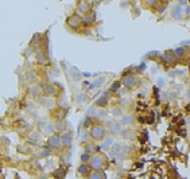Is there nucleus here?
<instances>
[{"instance_id": "393cba45", "label": "nucleus", "mask_w": 190, "mask_h": 179, "mask_svg": "<svg viewBox=\"0 0 190 179\" xmlns=\"http://www.w3.org/2000/svg\"><path fill=\"white\" fill-rule=\"evenodd\" d=\"M159 2H161V0H143L146 7H157Z\"/></svg>"}, {"instance_id": "4c0bfd02", "label": "nucleus", "mask_w": 190, "mask_h": 179, "mask_svg": "<svg viewBox=\"0 0 190 179\" xmlns=\"http://www.w3.org/2000/svg\"><path fill=\"white\" fill-rule=\"evenodd\" d=\"M112 113H113L115 116H120V114H123L121 109H119V108H115V109H112Z\"/></svg>"}, {"instance_id": "2f4dec72", "label": "nucleus", "mask_w": 190, "mask_h": 179, "mask_svg": "<svg viewBox=\"0 0 190 179\" xmlns=\"http://www.w3.org/2000/svg\"><path fill=\"white\" fill-rule=\"evenodd\" d=\"M132 121H134V117L132 116H124L123 119H121V124H125V125H127V124L132 123Z\"/></svg>"}, {"instance_id": "58836bf2", "label": "nucleus", "mask_w": 190, "mask_h": 179, "mask_svg": "<svg viewBox=\"0 0 190 179\" xmlns=\"http://www.w3.org/2000/svg\"><path fill=\"white\" fill-rule=\"evenodd\" d=\"M96 114H97L98 119H104V117H105V112H104V110H101V112H97Z\"/></svg>"}, {"instance_id": "72a5a7b5", "label": "nucleus", "mask_w": 190, "mask_h": 179, "mask_svg": "<svg viewBox=\"0 0 190 179\" xmlns=\"http://www.w3.org/2000/svg\"><path fill=\"white\" fill-rule=\"evenodd\" d=\"M94 113H96V108H94V106L89 108V109L86 110V114H88V116H90V117H92V116H94Z\"/></svg>"}, {"instance_id": "0eeeda50", "label": "nucleus", "mask_w": 190, "mask_h": 179, "mask_svg": "<svg viewBox=\"0 0 190 179\" xmlns=\"http://www.w3.org/2000/svg\"><path fill=\"white\" fill-rule=\"evenodd\" d=\"M39 131L42 132L43 135H53L54 132V129H55V127H53L50 123H46V121H40L39 123Z\"/></svg>"}, {"instance_id": "a878e982", "label": "nucleus", "mask_w": 190, "mask_h": 179, "mask_svg": "<svg viewBox=\"0 0 190 179\" xmlns=\"http://www.w3.org/2000/svg\"><path fill=\"white\" fill-rule=\"evenodd\" d=\"M120 151H121V146H120V144H115V146L112 147V150H111V156L116 155L117 152H120Z\"/></svg>"}, {"instance_id": "ddd939ff", "label": "nucleus", "mask_w": 190, "mask_h": 179, "mask_svg": "<svg viewBox=\"0 0 190 179\" xmlns=\"http://www.w3.org/2000/svg\"><path fill=\"white\" fill-rule=\"evenodd\" d=\"M108 103H109V96H108V93H105L100 99H97L94 104H96V106H98V108H105L108 105Z\"/></svg>"}, {"instance_id": "473e14b6", "label": "nucleus", "mask_w": 190, "mask_h": 179, "mask_svg": "<svg viewBox=\"0 0 190 179\" xmlns=\"http://www.w3.org/2000/svg\"><path fill=\"white\" fill-rule=\"evenodd\" d=\"M120 85H123V84H121V82H119V81H116V82H115L113 84V85H112L111 86V92L112 93H113V92H117V90H119V88H120Z\"/></svg>"}, {"instance_id": "b1692460", "label": "nucleus", "mask_w": 190, "mask_h": 179, "mask_svg": "<svg viewBox=\"0 0 190 179\" xmlns=\"http://www.w3.org/2000/svg\"><path fill=\"white\" fill-rule=\"evenodd\" d=\"M90 159H92V155H90V154H88V152L81 154V156H80L81 163H89Z\"/></svg>"}, {"instance_id": "f704fd0d", "label": "nucleus", "mask_w": 190, "mask_h": 179, "mask_svg": "<svg viewBox=\"0 0 190 179\" xmlns=\"http://www.w3.org/2000/svg\"><path fill=\"white\" fill-rule=\"evenodd\" d=\"M167 4H165V3H162V6H158L159 8H157V12H159V13H162L163 11H166V8H167V7H166Z\"/></svg>"}, {"instance_id": "f3484780", "label": "nucleus", "mask_w": 190, "mask_h": 179, "mask_svg": "<svg viewBox=\"0 0 190 179\" xmlns=\"http://www.w3.org/2000/svg\"><path fill=\"white\" fill-rule=\"evenodd\" d=\"M96 20V16H94V13H90V12H88L85 13V15L82 16V23L85 26H89V24H92V23Z\"/></svg>"}, {"instance_id": "4468645a", "label": "nucleus", "mask_w": 190, "mask_h": 179, "mask_svg": "<svg viewBox=\"0 0 190 179\" xmlns=\"http://www.w3.org/2000/svg\"><path fill=\"white\" fill-rule=\"evenodd\" d=\"M173 16H174V19H177V20L184 19V9H182L181 4H177L174 8H173Z\"/></svg>"}, {"instance_id": "c9c22d12", "label": "nucleus", "mask_w": 190, "mask_h": 179, "mask_svg": "<svg viewBox=\"0 0 190 179\" xmlns=\"http://www.w3.org/2000/svg\"><path fill=\"white\" fill-rule=\"evenodd\" d=\"M27 78H28V81H30V82H34L36 77L34 76V73H32V72H28V74H27Z\"/></svg>"}, {"instance_id": "1a4fd4ad", "label": "nucleus", "mask_w": 190, "mask_h": 179, "mask_svg": "<svg viewBox=\"0 0 190 179\" xmlns=\"http://www.w3.org/2000/svg\"><path fill=\"white\" fill-rule=\"evenodd\" d=\"M27 93H28L31 97H39L40 94H43V89L39 85H35V84H32V85L28 86V89H27Z\"/></svg>"}, {"instance_id": "a19ab883", "label": "nucleus", "mask_w": 190, "mask_h": 179, "mask_svg": "<svg viewBox=\"0 0 190 179\" xmlns=\"http://www.w3.org/2000/svg\"><path fill=\"white\" fill-rule=\"evenodd\" d=\"M161 2H162V3H165V4H169V3H170L171 0H161Z\"/></svg>"}, {"instance_id": "f257e3e1", "label": "nucleus", "mask_w": 190, "mask_h": 179, "mask_svg": "<svg viewBox=\"0 0 190 179\" xmlns=\"http://www.w3.org/2000/svg\"><path fill=\"white\" fill-rule=\"evenodd\" d=\"M90 139L94 140V141H100V140H104L107 137V129H105L104 125L101 124H93L90 127Z\"/></svg>"}, {"instance_id": "f8f14e48", "label": "nucleus", "mask_w": 190, "mask_h": 179, "mask_svg": "<svg viewBox=\"0 0 190 179\" xmlns=\"http://www.w3.org/2000/svg\"><path fill=\"white\" fill-rule=\"evenodd\" d=\"M61 139H62L63 147H69L70 144H72V141H73V136H72V133H70V132L63 131V132L61 133Z\"/></svg>"}, {"instance_id": "ea45409f", "label": "nucleus", "mask_w": 190, "mask_h": 179, "mask_svg": "<svg viewBox=\"0 0 190 179\" xmlns=\"http://www.w3.org/2000/svg\"><path fill=\"white\" fill-rule=\"evenodd\" d=\"M84 100H85V96H84V94H81V96L78 97V99H77V101H78V103H82Z\"/></svg>"}, {"instance_id": "c85d7f7f", "label": "nucleus", "mask_w": 190, "mask_h": 179, "mask_svg": "<svg viewBox=\"0 0 190 179\" xmlns=\"http://www.w3.org/2000/svg\"><path fill=\"white\" fill-rule=\"evenodd\" d=\"M28 139L30 140H35V141H38L39 139H40V133L39 132H31V133H30V136H28Z\"/></svg>"}, {"instance_id": "4be33fe9", "label": "nucleus", "mask_w": 190, "mask_h": 179, "mask_svg": "<svg viewBox=\"0 0 190 179\" xmlns=\"http://www.w3.org/2000/svg\"><path fill=\"white\" fill-rule=\"evenodd\" d=\"M65 113H66V108H61L58 112L54 113V117L57 119V121H61V120L65 119Z\"/></svg>"}, {"instance_id": "cd10ccee", "label": "nucleus", "mask_w": 190, "mask_h": 179, "mask_svg": "<svg viewBox=\"0 0 190 179\" xmlns=\"http://www.w3.org/2000/svg\"><path fill=\"white\" fill-rule=\"evenodd\" d=\"M55 131H61V132L65 131V123H63V120H61L55 124Z\"/></svg>"}, {"instance_id": "79ce46f5", "label": "nucleus", "mask_w": 190, "mask_h": 179, "mask_svg": "<svg viewBox=\"0 0 190 179\" xmlns=\"http://www.w3.org/2000/svg\"><path fill=\"white\" fill-rule=\"evenodd\" d=\"M188 67H189V72H190V59H189V62H188Z\"/></svg>"}, {"instance_id": "aec40b11", "label": "nucleus", "mask_w": 190, "mask_h": 179, "mask_svg": "<svg viewBox=\"0 0 190 179\" xmlns=\"http://www.w3.org/2000/svg\"><path fill=\"white\" fill-rule=\"evenodd\" d=\"M173 53L175 54L177 58H184L185 54H186V49H185V47H182V46H179V47H177V49L173 50Z\"/></svg>"}, {"instance_id": "9d476101", "label": "nucleus", "mask_w": 190, "mask_h": 179, "mask_svg": "<svg viewBox=\"0 0 190 179\" xmlns=\"http://www.w3.org/2000/svg\"><path fill=\"white\" fill-rule=\"evenodd\" d=\"M43 94H45L46 97H51V96H55L57 94V88L51 85V84H46V85H43Z\"/></svg>"}, {"instance_id": "2eb2a0df", "label": "nucleus", "mask_w": 190, "mask_h": 179, "mask_svg": "<svg viewBox=\"0 0 190 179\" xmlns=\"http://www.w3.org/2000/svg\"><path fill=\"white\" fill-rule=\"evenodd\" d=\"M101 141H103V144H101V146H97V150L107 151V150H109L111 146L113 144V139H112V137H105V139L101 140Z\"/></svg>"}, {"instance_id": "bb28decb", "label": "nucleus", "mask_w": 190, "mask_h": 179, "mask_svg": "<svg viewBox=\"0 0 190 179\" xmlns=\"http://www.w3.org/2000/svg\"><path fill=\"white\" fill-rule=\"evenodd\" d=\"M105 81L104 77H101L100 80H97V81H94V84H92V85H89V89H94V88H97V86H100L101 84H103Z\"/></svg>"}, {"instance_id": "f03ea898", "label": "nucleus", "mask_w": 190, "mask_h": 179, "mask_svg": "<svg viewBox=\"0 0 190 179\" xmlns=\"http://www.w3.org/2000/svg\"><path fill=\"white\" fill-rule=\"evenodd\" d=\"M89 164H90V168H92V170H96V171H103L105 168L104 158L101 156V155H98V154L92 155V159H90Z\"/></svg>"}, {"instance_id": "e433bc0d", "label": "nucleus", "mask_w": 190, "mask_h": 179, "mask_svg": "<svg viewBox=\"0 0 190 179\" xmlns=\"http://www.w3.org/2000/svg\"><path fill=\"white\" fill-rule=\"evenodd\" d=\"M39 38H40V35L39 34H35V35L32 36V40H31V45H34V43H38L39 42Z\"/></svg>"}, {"instance_id": "39448f33", "label": "nucleus", "mask_w": 190, "mask_h": 179, "mask_svg": "<svg viewBox=\"0 0 190 179\" xmlns=\"http://www.w3.org/2000/svg\"><path fill=\"white\" fill-rule=\"evenodd\" d=\"M81 24H84L82 18H80L78 15H72V16H69V19H67V26H69L72 30L80 28Z\"/></svg>"}, {"instance_id": "5701e85b", "label": "nucleus", "mask_w": 190, "mask_h": 179, "mask_svg": "<svg viewBox=\"0 0 190 179\" xmlns=\"http://www.w3.org/2000/svg\"><path fill=\"white\" fill-rule=\"evenodd\" d=\"M108 125H109L111 131H112L113 133L121 132V124H115V123H112V121H109V123H108Z\"/></svg>"}, {"instance_id": "dca6fc26", "label": "nucleus", "mask_w": 190, "mask_h": 179, "mask_svg": "<svg viewBox=\"0 0 190 179\" xmlns=\"http://www.w3.org/2000/svg\"><path fill=\"white\" fill-rule=\"evenodd\" d=\"M51 154H53V148H50L49 146H47V147L40 148L39 152H36V156L38 158H47V156H50Z\"/></svg>"}, {"instance_id": "412c9836", "label": "nucleus", "mask_w": 190, "mask_h": 179, "mask_svg": "<svg viewBox=\"0 0 190 179\" xmlns=\"http://www.w3.org/2000/svg\"><path fill=\"white\" fill-rule=\"evenodd\" d=\"M97 146H94V144L92 143H88L86 146H85V152L88 154H90V155H94V154H97Z\"/></svg>"}, {"instance_id": "7c9ffc66", "label": "nucleus", "mask_w": 190, "mask_h": 179, "mask_svg": "<svg viewBox=\"0 0 190 179\" xmlns=\"http://www.w3.org/2000/svg\"><path fill=\"white\" fill-rule=\"evenodd\" d=\"M92 125H93L92 119H90V116H88L86 119H85V121H84V128H85V129H88V128L92 127Z\"/></svg>"}, {"instance_id": "6e6552de", "label": "nucleus", "mask_w": 190, "mask_h": 179, "mask_svg": "<svg viewBox=\"0 0 190 179\" xmlns=\"http://www.w3.org/2000/svg\"><path fill=\"white\" fill-rule=\"evenodd\" d=\"M77 11H78L80 13H82V15H85V13L90 12L89 3H88L86 0H78V3H77Z\"/></svg>"}, {"instance_id": "20e7f679", "label": "nucleus", "mask_w": 190, "mask_h": 179, "mask_svg": "<svg viewBox=\"0 0 190 179\" xmlns=\"http://www.w3.org/2000/svg\"><path fill=\"white\" fill-rule=\"evenodd\" d=\"M47 146L53 150H61L63 147L62 144V139H61L59 135L54 133V135H50V137L47 139Z\"/></svg>"}, {"instance_id": "7ed1b4c3", "label": "nucleus", "mask_w": 190, "mask_h": 179, "mask_svg": "<svg viewBox=\"0 0 190 179\" xmlns=\"http://www.w3.org/2000/svg\"><path fill=\"white\" fill-rule=\"evenodd\" d=\"M121 84H123V86L125 89H134L138 85V77L132 73L125 74V76H123V78H121Z\"/></svg>"}, {"instance_id": "c756f323", "label": "nucleus", "mask_w": 190, "mask_h": 179, "mask_svg": "<svg viewBox=\"0 0 190 179\" xmlns=\"http://www.w3.org/2000/svg\"><path fill=\"white\" fill-rule=\"evenodd\" d=\"M66 174V168H59V170H57L55 173H54V177H59V178H63Z\"/></svg>"}, {"instance_id": "37998d69", "label": "nucleus", "mask_w": 190, "mask_h": 179, "mask_svg": "<svg viewBox=\"0 0 190 179\" xmlns=\"http://www.w3.org/2000/svg\"><path fill=\"white\" fill-rule=\"evenodd\" d=\"M188 51H189V54H190V46H189V49H188Z\"/></svg>"}, {"instance_id": "423d86ee", "label": "nucleus", "mask_w": 190, "mask_h": 179, "mask_svg": "<svg viewBox=\"0 0 190 179\" xmlns=\"http://www.w3.org/2000/svg\"><path fill=\"white\" fill-rule=\"evenodd\" d=\"M161 59L163 63H166V65H173V63L177 62V57H175V54L173 53V50H170V51H165L161 55Z\"/></svg>"}, {"instance_id": "6ab92c4d", "label": "nucleus", "mask_w": 190, "mask_h": 179, "mask_svg": "<svg viewBox=\"0 0 190 179\" xmlns=\"http://www.w3.org/2000/svg\"><path fill=\"white\" fill-rule=\"evenodd\" d=\"M89 179H100V178H107V175L104 173H101V171H96V170H92L89 174L86 175Z\"/></svg>"}, {"instance_id": "9b49d317", "label": "nucleus", "mask_w": 190, "mask_h": 179, "mask_svg": "<svg viewBox=\"0 0 190 179\" xmlns=\"http://www.w3.org/2000/svg\"><path fill=\"white\" fill-rule=\"evenodd\" d=\"M92 171V168H90V164L89 163H81L78 168H77V174L82 175V177H86L88 174Z\"/></svg>"}, {"instance_id": "a211bd4d", "label": "nucleus", "mask_w": 190, "mask_h": 179, "mask_svg": "<svg viewBox=\"0 0 190 179\" xmlns=\"http://www.w3.org/2000/svg\"><path fill=\"white\" fill-rule=\"evenodd\" d=\"M35 59H36V62H38L39 65H45V63L47 62V57H46V54L43 51H36Z\"/></svg>"}]
</instances>
